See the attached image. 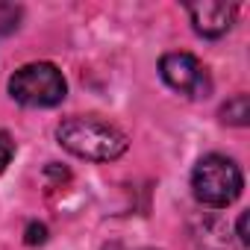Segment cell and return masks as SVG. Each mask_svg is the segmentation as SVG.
I'll use <instances>...</instances> for the list:
<instances>
[{
  "label": "cell",
  "mask_w": 250,
  "mask_h": 250,
  "mask_svg": "<svg viewBox=\"0 0 250 250\" xmlns=\"http://www.w3.org/2000/svg\"><path fill=\"white\" fill-rule=\"evenodd\" d=\"M56 139L68 153H74L85 162H112L127 153V136L115 124H106L91 115L88 118H83V115L65 118L56 127Z\"/></svg>",
  "instance_id": "6da1fadb"
},
{
  "label": "cell",
  "mask_w": 250,
  "mask_h": 250,
  "mask_svg": "<svg viewBox=\"0 0 250 250\" xmlns=\"http://www.w3.org/2000/svg\"><path fill=\"white\" fill-rule=\"evenodd\" d=\"M241 186H244V177H241V168L221 156V153H209L203 156L194 171H191V188H194V197L203 203V206H212V209H224L229 206L238 194H241Z\"/></svg>",
  "instance_id": "7a4b0ae2"
},
{
  "label": "cell",
  "mask_w": 250,
  "mask_h": 250,
  "mask_svg": "<svg viewBox=\"0 0 250 250\" xmlns=\"http://www.w3.org/2000/svg\"><path fill=\"white\" fill-rule=\"evenodd\" d=\"M68 83L62 77V71L50 62H30L24 68H18L9 80V94L30 109H47L65 100Z\"/></svg>",
  "instance_id": "3957f363"
},
{
  "label": "cell",
  "mask_w": 250,
  "mask_h": 250,
  "mask_svg": "<svg viewBox=\"0 0 250 250\" xmlns=\"http://www.w3.org/2000/svg\"><path fill=\"white\" fill-rule=\"evenodd\" d=\"M159 74L183 97L200 100V97H209V91H212V80H209L203 62L191 53H165L159 62Z\"/></svg>",
  "instance_id": "277c9868"
},
{
  "label": "cell",
  "mask_w": 250,
  "mask_h": 250,
  "mask_svg": "<svg viewBox=\"0 0 250 250\" xmlns=\"http://www.w3.org/2000/svg\"><path fill=\"white\" fill-rule=\"evenodd\" d=\"M235 12L238 9L232 3H221V0H203V3L188 6L194 33L203 39H221L224 33H229L235 24Z\"/></svg>",
  "instance_id": "5b68a950"
},
{
  "label": "cell",
  "mask_w": 250,
  "mask_h": 250,
  "mask_svg": "<svg viewBox=\"0 0 250 250\" xmlns=\"http://www.w3.org/2000/svg\"><path fill=\"white\" fill-rule=\"evenodd\" d=\"M221 121L232 124V127H247V121H250V97L247 94H235L232 100H227L221 106Z\"/></svg>",
  "instance_id": "8992f818"
},
{
  "label": "cell",
  "mask_w": 250,
  "mask_h": 250,
  "mask_svg": "<svg viewBox=\"0 0 250 250\" xmlns=\"http://www.w3.org/2000/svg\"><path fill=\"white\" fill-rule=\"evenodd\" d=\"M15 156V142L9 139V133H0V174L6 171V165Z\"/></svg>",
  "instance_id": "52a82bcc"
},
{
  "label": "cell",
  "mask_w": 250,
  "mask_h": 250,
  "mask_svg": "<svg viewBox=\"0 0 250 250\" xmlns=\"http://www.w3.org/2000/svg\"><path fill=\"white\" fill-rule=\"evenodd\" d=\"M47 241V227L44 224H30L27 227V244H44Z\"/></svg>",
  "instance_id": "ba28073f"
},
{
  "label": "cell",
  "mask_w": 250,
  "mask_h": 250,
  "mask_svg": "<svg viewBox=\"0 0 250 250\" xmlns=\"http://www.w3.org/2000/svg\"><path fill=\"white\" fill-rule=\"evenodd\" d=\"M238 241H241L244 247L250 244V235H247V212H244V215L238 218Z\"/></svg>",
  "instance_id": "9c48e42d"
},
{
  "label": "cell",
  "mask_w": 250,
  "mask_h": 250,
  "mask_svg": "<svg viewBox=\"0 0 250 250\" xmlns=\"http://www.w3.org/2000/svg\"><path fill=\"white\" fill-rule=\"evenodd\" d=\"M103 250H127V247H124V244H118V241H112V244H106Z\"/></svg>",
  "instance_id": "30bf717a"
}]
</instances>
